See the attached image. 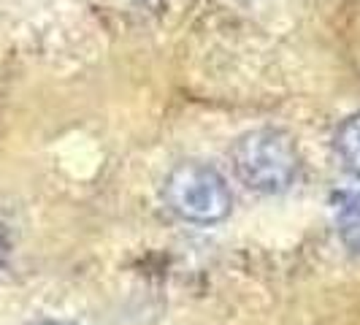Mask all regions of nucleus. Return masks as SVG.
Returning <instances> with one entry per match:
<instances>
[{
  "instance_id": "f03ea898",
  "label": "nucleus",
  "mask_w": 360,
  "mask_h": 325,
  "mask_svg": "<svg viewBox=\"0 0 360 325\" xmlns=\"http://www.w3.org/2000/svg\"><path fill=\"white\" fill-rule=\"evenodd\" d=\"M165 203L174 215L193 225H217L233 209V193L228 179L214 165L198 160L179 162L171 168L162 187Z\"/></svg>"
},
{
  "instance_id": "f257e3e1",
  "label": "nucleus",
  "mask_w": 360,
  "mask_h": 325,
  "mask_svg": "<svg viewBox=\"0 0 360 325\" xmlns=\"http://www.w3.org/2000/svg\"><path fill=\"white\" fill-rule=\"evenodd\" d=\"M231 160L238 181L260 196H282L298 179L301 152L282 127H255L236 139Z\"/></svg>"
},
{
  "instance_id": "7ed1b4c3",
  "label": "nucleus",
  "mask_w": 360,
  "mask_h": 325,
  "mask_svg": "<svg viewBox=\"0 0 360 325\" xmlns=\"http://www.w3.org/2000/svg\"><path fill=\"white\" fill-rule=\"evenodd\" d=\"M336 231L344 247L360 255V193H342L336 198Z\"/></svg>"
},
{
  "instance_id": "20e7f679",
  "label": "nucleus",
  "mask_w": 360,
  "mask_h": 325,
  "mask_svg": "<svg viewBox=\"0 0 360 325\" xmlns=\"http://www.w3.org/2000/svg\"><path fill=\"white\" fill-rule=\"evenodd\" d=\"M333 146H336V155L344 168L360 179V111L349 114L342 125L336 127Z\"/></svg>"
},
{
  "instance_id": "39448f33",
  "label": "nucleus",
  "mask_w": 360,
  "mask_h": 325,
  "mask_svg": "<svg viewBox=\"0 0 360 325\" xmlns=\"http://www.w3.org/2000/svg\"><path fill=\"white\" fill-rule=\"evenodd\" d=\"M41 325H73V323H63V320H46V323H41Z\"/></svg>"
}]
</instances>
